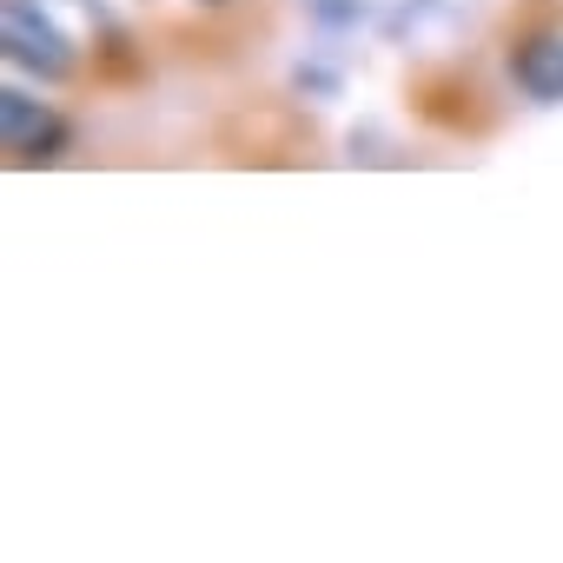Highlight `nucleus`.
Instances as JSON below:
<instances>
[{
    "mask_svg": "<svg viewBox=\"0 0 563 563\" xmlns=\"http://www.w3.org/2000/svg\"><path fill=\"white\" fill-rule=\"evenodd\" d=\"M0 41H8V60H14V67H27V74H41V80H67V74H74L67 34H60L41 8H27V0H8V8H0Z\"/></svg>",
    "mask_w": 563,
    "mask_h": 563,
    "instance_id": "f257e3e1",
    "label": "nucleus"
},
{
    "mask_svg": "<svg viewBox=\"0 0 563 563\" xmlns=\"http://www.w3.org/2000/svg\"><path fill=\"white\" fill-rule=\"evenodd\" d=\"M0 146H8L14 166H34V159H54L67 146V120L41 100H27L21 87L0 93Z\"/></svg>",
    "mask_w": 563,
    "mask_h": 563,
    "instance_id": "f03ea898",
    "label": "nucleus"
},
{
    "mask_svg": "<svg viewBox=\"0 0 563 563\" xmlns=\"http://www.w3.org/2000/svg\"><path fill=\"white\" fill-rule=\"evenodd\" d=\"M517 80L537 100H563V34H537L517 47Z\"/></svg>",
    "mask_w": 563,
    "mask_h": 563,
    "instance_id": "7ed1b4c3",
    "label": "nucleus"
}]
</instances>
